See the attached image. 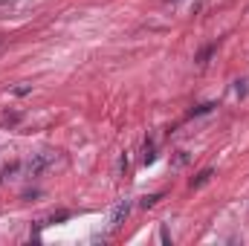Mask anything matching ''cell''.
<instances>
[{"instance_id":"1","label":"cell","mask_w":249,"mask_h":246,"mask_svg":"<svg viewBox=\"0 0 249 246\" xmlns=\"http://www.w3.org/2000/svg\"><path fill=\"white\" fill-rule=\"evenodd\" d=\"M127 214H130V203H127V200L116 203V209H113V214H110V226H113V229H116V226H122Z\"/></svg>"},{"instance_id":"2","label":"cell","mask_w":249,"mask_h":246,"mask_svg":"<svg viewBox=\"0 0 249 246\" xmlns=\"http://www.w3.org/2000/svg\"><path fill=\"white\" fill-rule=\"evenodd\" d=\"M50 162H53V154H50V151H44V154H38V157L29 162V171H32V174H41Z\"/></svg>"},{"instance_id":"3","label":"cell","mask_w":249,"mask_h":246,"mask_svg":"<svg viewBox=\"0 0 249 246\" xmlns=\"http://www.w3.org/2000/svg\"><path fill=\"white\" fill-rule=\"evenodd\" d=\"M154 159H157V142L145 139V145H142V162H154Z\"/></svg>"},{"instance_id":"4","label":"cell","mask_w":249,"mask_h":246,"mask_svg":"<svg viewBox=\"0 0 249 246\" xmlns=\"http://www.w3.org/2000/svg\"><path fill=\"white\" fill-rule=\"evenodd\" d=\"M212 174H214L212 168H206V171H200V174H197V177L191 180V188H200V185H206L209 180H212Z\"/></svg>"},{"instance_id":"5","label":"cell","mask_w":249,"mask_h":246,"mask_svg":"<svg viewBox=\"0 0 249 246\" xmlns=\"http://www.w3.org/2000/svg\"><path fill=\"white\" fill-rule=\"evenodd\" d=\"M212 110H214V105H212V102H206V105L191 107V113H188V116H206V113H212Z\"/></svg>"},{"instance_id":"6","label":"cell","mask_w":249,"mask_h":246,"mask_svg":"<svg viewBox=\"0 0 249 246\" xmlns=\"http://www.w3.org/2000/svg\"><path fill=\"white\" fill-rule=\"evenodd\" d=\"M160 200H162V191H157V194H151V197H145V200H142V209H151V206H157Z\"/></svg>"},{"instance_id":"7","label":"cell","mask_w":249,"mask_h":246,"mask_svg":"<svg viewBox=\"0 0 249 246\" xmlns=\"http://www.w3.org/2000/svg\"><path fill=\"white\" fill-rule=\"evenodd\" d=\"M212 53H214V44H212V47H206V50L200 53V58H197V64H200V67H206V61H209V55H212Z\"/></svg>"},{"instance_id":"8","label":"cell","mask_w":249,"mask_h":246,"mask_svg":"<svg viewBox=\"0 0 249 246\" xmlns=\"http://www.w3.org/2000/svg\"><path fill=\"white\" fill-rule=\"evenodd\" d=\"M124 171H127V154H122V157H119V165H116V174H119V177H122Z\"/></svg>"},{"instance_id":"9","label":"cell","mask_w":249,"mask_h":246,"mask_svg":"<svg viewBox=\"0 0 249 246\" xmlns=\"http://www.w3.org/2000/svg\"><path fill=\"white\" fill-rule=\"evenodd\" d=\"M15 171H18V165H9V168H3V180H6V177H12Z\"/></svg>"}]
</instances>
